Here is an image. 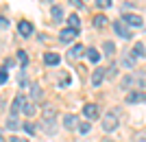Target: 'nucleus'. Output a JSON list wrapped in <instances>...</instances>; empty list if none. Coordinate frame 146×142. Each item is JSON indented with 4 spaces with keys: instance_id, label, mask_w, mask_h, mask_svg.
I'll return each instance as SVG.
<instances>
[{
    "instance_id": "nucleus-6",
    "label": "nucleus",
    "mask_w": 146,
    "mask_h": 142,
    "mask_svg": "<svg viewBox=\"0 0 146 142\" xmlns=\"http://www.w3.org/2000/svg\"><path fill=\"white\" fill-rule=\"evenodd\" d=\"M20 111L24 114V116H33L37 111V107H35V101H29V99H22V107H20Z\"/></svg>"
},
{
    "instance_id": "nucleus-1",
    "label": "nucleus",
    "mask_w": 146,
    "mask_h": 142,
    "mask_svg": "<svg viewBox=\"0 0 146 142\" xmlns=\"http://www.w3.org/2000/svg\"><path fill=\"white\" fill-rule=\"evenodd\" d=\"M120 87L122 90H131V87L144 90L146 87V70H137V72H131V74H127V77H122Z\"/></svg>"
},
{
    "instance_id": "nucleus-23",
    "label": "nucleus",
    "mask_w": 146,
    "mask_h": 142,
    "mask_svg": "<svg viewBox=\"0 0 146 142\" xmlns=\"http://www.w3.org/2000/svg\"><path fill=\"white\" fill-rule=\"evenodd\" d=\"M42 96V87L39 85H31V99H39Z\"/></svg>"
},
{
    "instance_id": "nucleus-11",
    "label": "nucleus",
    "mask_w": 146,
    "mask_h": 142,
    "mask_svg": "<svg viewBox=\"0 0 146 142\" xmlns=\"http://www.w3.org/2000/svg\"><path fill=\"white\" fill-rule=\"evenodd\" d=\"M83 114H85V118H90V120H94V118L100 116V111H98V105H94V103H87V105L83 107Z\"/></svg>"
},
{
    "instance_id": "nucleus-16",
    "label": "nucleus",
    "mask_w": 146,
    "mask_h": 142,
    "mask_svg": "<svg viewBox=\"0 0 146 142\" xmlns=\"http://www.w3.org/2000/svg\"><path fill=\"white\" fill-rule=\"evenodd\" d=\"M105 79V70L103 68H96L94 70V74H92V85H100Z\"/></svg>"
},
{
    "instance_id": "nucleus-5",
    "label": "nucleus",
    "mask_w": 146,
    "mask_h": 142,
    "mask_svg": "<svg viewBox=\"0 0 146 142\" xmlns=\"http://www.w3.org/2000/svg\"><path fill=\"white\" fill-rule=\"evenodd\" d=\"M113 31H116L118 35L122 37V39H131V37H133V33H131V29H129V26L124 24L122 20H116V22H113Z\"/></svg>"
},
{
    "instance_id": "nucleus-12",
    "label": "nucleus",
    "mask_w": 146,
    "mask_h": 142,
    "mask_svg": "<svg viewBox=\"0 0 146 142\" xmlns=\"http://www.w3.org/2000/svg\"><path fill=\"white\" fill-rule=\"evenodd\" d=\"M18 31H20V35H22V37H31V35H33V24L26 22V20H22V22L18 24Z\"/></svg>"
},
{
    "instance_id": "nucleus-3",
    "label": "nucleus",
    "mask_w": 146,
    "mask_h": 142,
    "mask_svg": "<svg viewBox=\"0 0 146 142\" xmlns=\"http://www.w3.org/2000/svg\"><path fill=\"white\" fill-rule=\"evenodd\" d=\"M55 116H57V109L55 107L46 105L44 107V125H46V133H55Z\"/></svg>"
},
{
    "instance_id": "nucleus-33",
    "label": "nucleus",
    "mask_w": 146,
    "mask_h": 142,
    "mask_svg": "<svg viewBox=\"0 0 146 142\" xmlns=\"http://www.w3.org/2000/svg\"><path fill=\"white\" fill-rule=\"evenodd\" d=\"M0 26H2V29H7V26H9V20H7V18H0Z\"/></svg>"
},
{
    "instance_id": "nucleus-29",
    "label": "nucleus",
    "mask_w": 146,
    "mask_h": 142,
    "mask_svg": "<svg viewBox=\"0 0 146 142\" xmlns=\"http://www.w3.org/2000/svg\"><path fill=\"white\" fill-rule=\"evenodd\" d=\"M135 142H146V131H140V133L135 136Z\"/></svg>"
},
{
    "instance_id": "nucleus-17",
    "label": "nucleus",
    "mask_w": 146,
    "mask_h": 142,
    "mask_svg": "<svg viewBox=\"0 0 146 142\" xmlns=\"http://www.w3.org/2000/svg\"><path fill=\"white\" fill-rule=\"evenodd\" d=\"M87 59H90L92 63H98L100 61V53H98L96 48H87Z\"/></svg>"
},
{
    "instance_id": "nucleus-14",
    "label": "nucleus",
    "mask_w": 146,
    "mask_h": 142,
    "mask_svg": "<svg viewBox=\"0 0 146 142\" xmlns=\"http://www.w3.org/2000/svg\"><path fill=\"white\" fill-rule=\"evenodd\" d=\"M44 61H46V66H59L61 57L57 55V53H46V55H44Z\"/></svg>"
},
{
    "instance_id": "nucleus-26",
    "label": "nucleus",
    "mask_w": 146,
    "mask_h": 142,
    "mask_svg": "<svg viewBox=\"0 0 146 142\" xmlns=\"http://www.w3.org/2000/svg\"><path fill=\"white\" fill-rule=\"evenodd\" d=\"M76 129H79V133H83V136H85V133H90V125H87V123H83V125H79Z\"/></svg>"
},
{
    "instance_id": "nucleus-7",
    "label": "nucleus",
    "mask_w": 146,
    "mask_h": 142,
    "mask_svg": "<svg viewBox=\"0 0 146 142\" xmlns=\"http://www.w3.org/2000/svg\"><path fill=\"white\" fill-rule=\"evenodd\" d=\"M144 53H146L144 44H142V42H137V44H135V46H133V48H131V53H129V57H131L133 61H137V59H142V57H144Z\"/></svg>"
},
{
    "instance_id": "nucleus-28",
    "label": "nucleus",
    "mask_w": 146,
    "mask_h": 142,
    "mask_svg": "<svg viewBox=\"0 0 146 142\" xmlns=\"http://www.w3.org/2000/svg\"><path fill=\"white\" fill-rule=\"evenodd\" d=\"M98 7H103V9H107V7H111V0H96Z\"/></svg>"
},
{
    "instance_id": "nucleus-19",
    "label": "nucleus",
    "mask_w": 146,
    "mask_h": 142,
    "mask_svg": "<svg viewBox=\"0 0 146 142\" xmlns=\"http://www.w3.org/2000/svg\"><path fill=\"white\" fill-rule=\"evenodd\" d=\"M83 50H85V46H81V44H76V46H72V48H70V53H68V55L76 59V57H81V53H83Z\"/></svg>"
},
{
    "instance_id": "nucleus-27",
    "label": "nucleus",
    "mask_w": 146,
    "mask_h": 142,
    "mask_svg": "<svg viewBox=\"0 0 146 142\" xmlns=\"http://www.w3.org/2000/svg\"><path fill=\"white\" fill-rule=\"evenodd\" d=\"M22 127H24L26 133H35V125H33V123H24Z\"/></svg>"
},
{
    "instance_id": "nucleus-21",
    "label": "nucleus",
    "mask_w": 146,
    "mask_h": 142,
    "mask_svg": "<svg viewBox=\"0 0 146 142\" xmlns=\"http://www.w3.org/2000/svg\"><path fill=\"white\" fill-rule=\"evenodd\" d=\"M94 26H96V29L107 26V18H105V15H96V18H94Z\"/></svg>"
},
{
    "instance_id": "nucleus-31",
    "label": "nucleus",
    "mask_w": 146,
    "mask_h": 142,
    "mask_svg": "<svg viewBox=\"0 0 146 142\" xmlns=\"http://www.w3.org/2000/svg\"><path fill=\"white\" fill-rule=\"evenodd\" d=\"M70 5L76 7V9H81V7H83V2H81V0H70Z\"/></svg>"
},
{
    "instance_id": "nucleus-8",
    "label": "nucleus",
    "mask_w": 146,
    "mask_h": 142,
    "mask_svg": "<svg viewBox=\"0 0 146 142\" xmlns=\"http://www.w3.org/2000/svg\"><path fill=\"white\" fill-rule=\"evenodd\" d=\"M76 35H79V31H74V29H63V31L59 33V39L63 44H70V42H74Z\"/></svg>"
},
{
    "instance_id": "nucleus-22",
    "label": "nucleus",
    "mask_w": 146,
    "mask_h": 142,
    "mask_svg": "<svg viewBox=\"0 0 146 142\" xmlns=\"http://www.w3.org/2000/svg\"><path fill=\"white\" fill-rule=\"evenodd\" d=\"M18 61L22 63V68H24L26 63H29V55H26L24 50H18Z\"/></svg>"
},
{
    "instance_id": "nucleus-18",
    "label": "nucleus",
    "mask_w": 146,
    "mask_h": 142,
    "mask_svg": "<svg viewBox=\"0 0 146 142\" xmlns=\"http://www.w3.org/2000/svg\"><path fill=\"white\" fill-rule=\"evenodd\" d=\"M50 13H52V18H55V22H59V20L63 18V9H61V5H55L52 9H50Z\"/></svg>"
},
{
    "instance_id": "nucleus-24",
    "label": "nucleus",
    "mask_w": 146,
    "mask_h": 142,
    "mask_svg": "<svg viewBox=\"0 0 146 142\" xmlns=\"http://www.w3.org/2000/svg\"><path fill=\"white\" fill-rule=\"evenodd\" d=\"M20 123H18V118H9L7 120V129H18Z\"/></svg>"
},
{
    "instance_id": "nucleus-13",
    "label": "nucleus",
    "mask_w": 146,
    "mask_h": 142,
    "mask_svg": "<svg viewBox=\"0 0 146 142\" xmlns=\"http://www.w3.org/2000/svg\"><path fill=\"white\" fill-rule=\"evenodd\" d=\"M22 99H24L22 94H18V96L13 99V103H11V118H15V116L20 114V107H22Z\"/></svg>"
},
{
    "instance_id": "nucleus-15",
    "label": "nucleus",
    "mask_w": 146,
    "mask_h": 142,
    "mask_svg": "<svg viewBox=\"0 0 146 142\" xmlns=\"http://www.w3.org/2000/svg\"><path fill=\"white\" fill-rule=\"evenodd\" d=\"M68 29H74V31H79V29H81V18L76 15V13L68 15Z\"/></svg>"
},
{
    "instance_id": "nucleus-10",
    "label": "nucleus",
    "mask_w": 146,
    "mask_h": 142,
    "mask_svg": "<svg viewBox=\"0 0 146 142\" xmlns=\"http://www.w3.org/2000/svg\"><path fill=\"white\" fill-rule=\"evenodd\" d=\"M63 127H66L68 131L76 129V127H79V118L74 116V114H66V116H63Z\"/></svg>"
},
{
    "instance_id": "nucleus-32",
    "label": "nucleus",
    "mask_w": 146,
    "mask_h": 142,
    "mask_svg": "<svg viewBox=\"0 0 146 142\" xmlns=\"http://www.w3.org/2000/svg\"><path fill=\"white\" fill-rule=\"evenodd\" d=\"M9 142H29V140H26V138H18V136H13Z\"/></svg>"
},
{
    "instance_id": "nucleus-35",
    "label": "nucleus",
    "mask_w": 146,
    "mask_h": 142,
    "mask_svg": "<svg viewBox=\"0 0 146 142\" xmlns=\"http://www.w3.org/2000/svg\"><path fill=\"white\" fill-rule=\"evenodd\" d=\"M0 142H2V136H0Z\"/></svg>"
},
{
    "instance_id": "nucleus-9",
    "label": "nucleus",
    "mask_w": 146,
    "mask_h": 142,
    "mask_svg": "<svg viewBox=\"0 0 146 142\" xmlns=\"http://www.w3.org/2000/svg\"><path fill=\"white\" fill-rule=\"evenodd\" d=\"M146 101V92L137 90V92H129L127 94V103H144Z\"/></svg>"
},
{
    "instance_id": "nucleus-30",
    "label": "nucleus",
    "mask_w": 146,
    "mask_h": 142,
    "mask_svg": "<svg viewBox=\"0 0 146 142\" xmlns=\"http://www.w3.org/2000/svg\"><path fill=\"white\" fill-rule=\"evenodd\" d=\"M61 85H70V74H66V77H61V81H59Z\"/></svg>"
},
{
    "instance_id": "nucleus-2",
    "label": "nucleus",
    "mask_w": 146,
    "mask_h": 142,
    "mask_svg": "<svg viewBox=\"0 0 146 142\" xmlns=\"http://www.w3.org/2000/svg\"><path fill=\"white\" fill-rule=\"evenodd\" d=\"M118 125H120V118H118V111L116 109H111L109 114H105L103 116V131H107V133H111V131H116L118 129Z\"/></svg>"
},
{
    "instance_id": "nucleus-4",
    "label": "nucleus",
    "mask_w": 146,
    "mask_h": 142,
    "mask_svg": "<svg viewBox=\"0 0 146 142\" xmlns=\"http://www.w3.org/2000/svg\"><path fill=\"white\" fill-rule=\"evenodd\" d=\"M122 22H124L129 29H142V26H144V20H142L137 13H124V15H122Z\"/></svg>"
},
{
    "instance_id": "nucleus-34",
    "label": "nucleus",
    "mask_w": 146,
    "mask_h": 142,
    "mask_svg": "<svg viewBox=\"0 0 146 142\" xmlns=\"http://www.w3.org/2000/svg\"><path fill=\"white\" fill-rule=\"evenodd\" d=\"M103 142H113V140H103Z\"/></svg>"
},
{
    "instance_id": "nucleus-25",
    "label": "nucleus",
    "mask_w": 146,
    "mask_h": 142,
    "mask_svg": "<svg viewBox=\"0 0 146 142\" xmlns=\"http://www.w3.org/2000/svg\"><path fill=\"white\" fill-rule=\"evenodd\" d=\"M7 79H9V74H7V66H5V68H0V85H5Z\"/></svg>"
},
{
    "instance_id": "nucleus-20",
    "label": "nucleus",
    "mask_w": 146,
    "mask_h": 142,
    "mask_svg": "<svg viewBox=\"0 0 146 142\" xmlns=\"http://www.w3.org/2000/svg\"><path fill=\"white\" fill-rule=\"evenodd\" d=\"M103 50H105V55H107V57H111V55H113V50H116L113 42H105L103 44Z\"/></svg>"
}]
</instances>
